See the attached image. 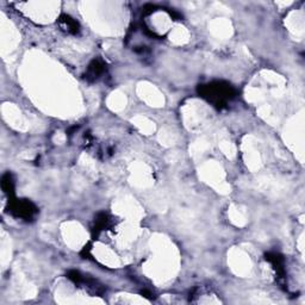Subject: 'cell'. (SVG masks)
<instances>
[{
    "label": "cell",
    "instance_id": "cell-5",
    "mask_svg": "<svg viewBox=\"0 0 305 305\" xmlns=\"http://www.w3.org/2000/svg\"><path fill=\"white\" fill-rule=\"evenodd\" d=\"M1 185H2V190H4L5 193H7V194L13 193V180L9 173L5 174L4 177H2Z\"/></svg>",
    "mask_w": 305,
    "mask_h": 305
},
{
    "label": "cell",
    "instance_id": "cell-2",
    "mask_svg": "<svg viewBox=\"0 0 305 305\" xmlns=\"http://www.w3.org/2000/svg\"><path fill=\"white\" fill-rule=\"evenodd\" d=\"M10 211L15 217L30 220L36 214V206L29 201H13L10 204Z\"/></svg>",
    "mask_w": 305,
    "mask_h": 305
},
{
    "label": "cell",
    "instance_id": "cell-3",
    "mask_svg": "<svg viewBox=\"0 0 305 305\" xmlns=\"http://www.w3.org/2000/svg\"><path fill=\"white\" fill-rule=\"evenodd\" d=\"M105 72V64L104 62L101 60H94L91 62V64L88 66L87 72H86V79L94 81L98 78H101Z\"/></svg>",
    "mask_w": 305,
    "mask_h": 305
},
{
    "label": "cell",
    "instance_id": "cell-4",
    "mask_svg": "<svg viewBox=\"0 0 305 305\" xmlns=\"http://www.w3.org/2000/svg\"><path fill=\"white\" fill-rule=\"evenodd\" d=\"M60 25L63 30H66L69 34H77L79 31V25L73 18L69 17V16H62L60 18Z\"/></svg>",
    "mask_w": 305,
    "mask_h": 305
},
{
    "label": "cell",
    "instance_id": "cell-1",
    "mask_svg": "<svg viewBox=\"0 0 305 305\" xmlns=\"http://www.w3.org/2000/svg\"><path fill=\"white\" fill-rule=\"evenodd\" d=\"M199 93L218 107L226 105L235 97L234 88L229 83L223 81H215L202 86Z\"/></svg>",
    "mask_w": 305,
    "mask_h": 305
}]
</instances>
